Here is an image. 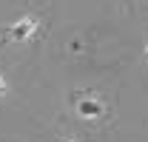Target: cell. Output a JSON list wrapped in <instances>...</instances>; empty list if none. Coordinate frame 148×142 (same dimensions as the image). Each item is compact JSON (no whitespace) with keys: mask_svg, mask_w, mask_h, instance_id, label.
<instances>
[{"mask_svg":"<svg viewBox=\"0 0 148 142\" xmlns=\"http://www.w3.org/2000/svg\"><path fill=\"white\" fill-rule=\"evenodd\" d=\"M0 94H6V80L0 77Z\"/></svg>","mask_w":148,"mask_h":142,"instance_id":"cell-3","label":"cell"},{"mask_svg":"<svg viewBox=\"0 0 148 142\" xmlns=\"http://www.w3.org/2000/svg\"><path fill=\"white\" fill-rule=\"evenodd\" d=\"M34 29H37V20H20L17 26H12L9 29V37H14V40H26V37H32L34 34Z\"/></svg>","mask_w":148,"mask_h":142,"instance_id":"cell-2","label":"cell"},{"mask_svg":"<svg viewBox=\"0 0 148 142\" xmlns=\"http://www.w3.org/2000/svg\"><path fill=\"white\" fill-rule=\"evenodd\" d=\"M145 60H148V46H145Z\"/></svg>","mask_w":148,"mask_h":142,"instance_id":"cell-4","label":"cell"},{"mask_svg":"<svg viewBox=\"0 0 148 142\" xmlns=\"http://www.w3.org/2000/svg\"><path fill=\"white\" fill-rule=\"evenodd\" d=\"M103 111H106L103 102H100V100H94V97H80V100H77V114H80V117H86V119L100 117Z\"/></svg>","mask_w":148,"mask_h":142,"instance_id":"cell-1","label":"cell"}]
</instances>
